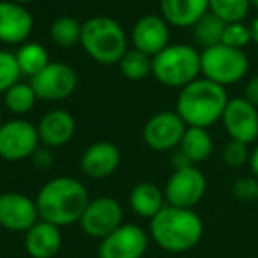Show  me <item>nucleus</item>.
<instances>
[{"mask_svg": "<svg viewBox=\"0 0 258 258\" xmlns=\"http://www.w3.org/2000/svg\"><path fill=\"white\" fill-rule=\"evenodd\" d=\"M89 202V193L82 180L68 175L50 179L36 197L39 218L58 228L78 223Z\"/></svg>", "mask_w": 258, "mask_h": 258, "instance_id": "nucleus-1", "label": "nucleus"}, {"mask_svg": "<svg viewBox=\"0 0 258 258\" xmlns=\"http://www.w3.org/2000/svg\"><path fill=\"white\" fill-rule=\"evenodd\" d=\"M228 101L225 87L207 78H198L180 89L175 111L189 127L209 129L221 120Z\"/></svg>", "mask_w": 258, "mask_h": 258, "instance_id": "nucleus-2", "label": "nucleus"}, {"mask_svg": "<svg viewBox=\"0 0 258 258\" xmlns=\"http://www.w3.org/2000/svg\"><path fill=\"white\" fill-rule=\"evenodd\" d=\"M151 235L161 249L168 253H186L202 240L204 221L193 209L166 204L151 219Z\"/></svg>", "mask_w": 258, "mask_h": 258, "instance_id": "nucleus-3", "label": "nucleus"}, {"mask_svg": "<svg viewBox=\"0 0 258 258\" xmlns=\"http://www.w3.org/2000/svg\"><path fill=\"white\" fill-rule=\"evenodd\" d=\"M127 43L124 27L110 16H94L83 23L80 44L97 64H118L127 51Z\"/></svg>", "mask_w": 258, "mask_h": 258, "instance_id": "nucleus-4", "label": "nucleus"}, {"mask_svg": "<svg viewBox=\"0 0 258 258\" xmlns=\"http://www.w3.org/2000/svg\"><path fill=\"white\" fill-rule=\"evenodd\" d=\"M152 75L168 89H184L200 78V51L189 44H168L152 57Z\"/></svg>", "mask_w": 258, "mask_h": 258, "instance_id": "nucleus-5", "label": "nucleus"}, {"mask_svg": "<svg viewBox=\"0 0 258 258\" xmlns=\"http://www.w3.org/2000/svg\"><path fill=\"white\" fill-rule=\"evenodd\" d=\"M200 68L204 78L226 89V87L239 83L247 75L249 58L244 50H237V48L219 43L202 51Z\"/></svg>", "mask_w": 258, "mask_h": 258, "instance_id": "nucleus-6", "label": "nucleus"}, {"mask_svg": "<svg viewBox=\"0 0 258 258\" xmlns=\"http://www.w3.org/2000/svg\"><path fill=\"white\" fill-rule=\"evenodd\" d=\"M39 145L37 125L25 118H13L0 125V159L11 163L25 161L32 158Z\"/></svg>", "mask_w": 258, "mask_h": 258, "instance_id": "nucleus-7", "label": "nucleus"}, {"mask_svg": "<svg viewBox=\"0 0 258 258\" xmlns=\"http://www.w3.org/2000/svg\"><path fill=\"white\" fill-rule=\"evenodd\" d=\"M205 191H207V179L204 172L197 166H186V168L173 170L163 193L168 205L195 209L205 197Z\"/></svg>", "mask_w": 258, "mask_h": 258, "instance_id": "nucleus-8", "label": "nucleus"}, {"mask_svg": "<svg viewBox=\"0 0 258 258\" xmlns=\"http://www.w3.org/2000/svg\"><path fill=\"white\" fill-rule=\"evenodd\" d=\"M186 122L175 110H163L154 113L144 125V142L156 152H168L179 149L186 133Z\"/></svg>", "mask_w": 258, "mask_h": 258, "instance_id": "nucleus-9", "label": "nucleus"}, {"mask_svg": "<svg viewBox=\"0 0 258 258\" xmlns=\"http://www.w3.org/2000/svg\"><path fill=\"white\" fill-rule=\"evenodd\" d=\"M34 92L41 101H62L78 87V75L66 62H50L41 73L30 78Z\"/></svg>", "mask_w": 258, "mask_h": 258, "instance_id": "nucleus-10", "label": "nucleus"}, {"mask_svg": "<svg viewBox=\"0 0 258 258\" xmlns=\"http://www.w3.org/2000/svg\"><path fill=\"white\" fill-rule=\"evenodd\" d=\"M124 211L118 200L111 197H99L89 202L80 218V226L89 237L104 239L122 225Z\"/></svg>", "mask_w": 258, "mask_h": 258, "instance_id": "nucleus-11", "label": "nucleus"}, {"mask_svg": "<svg viewBox=\"0 0 258 258\" xmlns=\"http://www.w3.org/2000/svg\"><path fill=\"white\" fill-rule=\"evenodd\" d=\"M149 237L144 228L122 223L117 230L101 239L99 258H142L147 251Z\"/></svg>", "mask_w": 258, "mask_h": 258, "instance_id": "nucleus-12", "label": "nucleus"}, {"mask_svg": "<svg viewBox=\"0 0 258 258\" xmlns=\"http://www.w3.org/2000/svg\"><path fill=\"white\" fill-rule=\"evenodd\" d=\"M221 124L230 140L251 145L258 140V108L244 97H232L223 111Z\"/></svg>", "mask_w": 258, "mask_h": 258, "instance_id": "nucleus-13", "label": "nucleus"}, {"mask_svg": "<svg viewBox=\"0 0 258 258\" xmlns=\"http://www.w3.org/2000/svg\"><path fill=\"white\" fill-rule=\"evenodd\" d=\"M36 200L18 191L0 195V226L9 232H27L39 221Z\"/></svg>", "mask_w": 258, "mask_h": 258, "instance_id": "nucleus-14", "label": "nucleus"}, {"mask_svg": "<svg viewBox=\"0 0 258 258\" xmlns=\"http://www.w3.org/2000/svg\"><path fill=\"white\" fill-rule=\"evenodd\" d=\"M34 30V16L27 6L0 0V43L22 46Z\"/></svg>", "mask_w": 258, "mask_h": 258, "instance_id": "nucleus-15", "label": "nucleus"}, {"mask_svg": "<svg viewBox=\"0 0 258 258\" xmlns=\"http://www.w3.org/2000/svg\"><path fill=\"white\" fill-rule=\"evenodd\" d=\"M133 48L154 57L170 44V25L161 15H145L131 29Z\"/></svg>", "mask_w": 258, "mask_h": 258, "instance_id": "nucleus-16", "label": "nucleus"}, {"mask_svg": "<svg viewBox=\"0 0 258 258\" xmlns=\"http://www.w3.org/2000/svg\"><path fill=\"white\" fill-rule=\"evenodd\" d=\"M120 151L111 142H96L80 159V168L90 179H106L117 172L120 165Z\"/></svg>", "mask_w": 258, "mask_h": 258, "instance_id": "nucleus-17", "label": "nucleus"}, {"mask_svg": "<svg viewBox=\"0 0 258 258\" xmlns=\"http://www.w3.org/2000/svg\"><path fill=\"white\" fill-rule=\"evenodd\" d=\"M76 131V120L68 110H51L41 117L37 124V135L44 147L58 149L73 140Z\"/></svg>", "mask_w": 258, "mask_h": 258, "instance_id": "nucleus-18", "label": "nucleus"}, {"mask_svg": "<svg viewBox=\"0 0 258 258\" xmlns=\"http://www.w3.org/2000/svg\"><path fill=\"white\" fill-rule=\"evenodd\" d=\"M60 228L48 221H39L25 232V249L32 258H53L60 251Z\"/></svg>", "mask_w": 258, "mask_h": 258, "instance_id": "nucleus-19", "label": "nucleus"}, {"mask_svg": "<svg viewBox=\"0 0 258 258\" xmlns=\"http://www.w3.org/2000/svg\"><path fill=\"white\" fill-rule=\"evenodd\" d=\"M159 11L170 27L191 29L209 13V0H159Z\"/></svg>", "mask_w": 258, "mask_h": 258, "instance_id": "nucleus-20", "label": "nucleus"}, {"mask_svg": "<svg viewBox=\"0 0 258 258\" xmlns=\"http://www.w3.org/2000/svg\"><path fill=\"white\" fill-rule=\"evenodd\" d=\"M165 205V193L152 182L137 184L129 193V207L140 218L152 219Z\"/></svg>", "mask_w": 258, "mask_h": 258, "instance_id": "nucleus-21", "label": "nucleus"}, {"mask_svg": "<svg viewBox=\"0 0 258 258\" xmlns=\"http://www.w3.org/2000/svg\"><path fill=\"white\" fill-rule=\"evenodd\" d=\"M179 151L191 161V165L197 166L198 163L207 161L214 151V142L207 129L204 127H189L187 125L182 142L179 145Z\"/></svg>", "mask_w": 258, "mask_h": 258, "instance_id": "nucleus-22", "label": "nucleus"}, {"mask_svg": "<svg viewBox=\"0 0 258 258\" xmlns=\"http://www.w3.org/2000/svg\"><path fill=\"white\" fill-rule=\"evenodd\" d=\"M15 55L22 76H29V78H34L37 73H41L50 64V55H48L46 48L39 43H32V41L23 43Z\"/></svg>", "mask_w": 258, "mask_h": 258, "instance_id": "nucleus-23", "label": "nucleus"}, {"mask_svg": "<svg viewBox=\"0 0 258 258\" xmlns=\"http://www.w3.org/2000/svg\"><path fill=\"white\" fill-rule=\"evenodd\" d=\"M83 23L73 16H60L50 25V39L60 48H73L82 41Z\"/></svg>", "mask_w": 258, "mask_h": 258, "instance_id": "nucleus-24", "label": "nucleus"}, {"mask_svg": "<svg viewBox=\"0 0 258 258\" xmlns=\"http://www.w3.org/2000/svg\"><path fill=\"white\" fill-rule=\"evenodd\" d=\"M225 27H226L225 22H221L218 16L209 11L207 15L202 16L191 29H193L195 41H197L200 46H204V50H205V48L216 46V44L221 43Z\"/></svg>", "mask_w": 258, "mask_h": 258, "instance_id": "nucleus-25", "label": "nucleus"}, {"mask_svg": "<svg viewBox=\"0 0 258 258\" xmlns=\"http://www.w3.org/2000/svg\"><path fill=\"white\" fill-rule=\"evenodd\" d=\"M37 103V94L34 92L30 83L18 82L4 94V104L11 113L23 117L34 110Z\"/></svg>", "mask_w": 258, "mask_h": 258, "instance_id": "nucleus-26", "label": "nucleus"}, {"mask_svg": "<svg viewBox=\"0 0 258 258\" xmlns=\"http://www.w3.org/2000/svg\"><path fill=\"white\" fill-rule=\"evenodd\" d=\"M118 69H120V75L127 80L140 82L149 75H152V57L133 48V50L125 51V55L120 58Z\"/></svg>", "mask_w": 258, "mask_h": 258, "instance_id": "nucleus-27", "label": "nucleus"}, {"mask_svg": "<svg viewBox=\"0 0 258 258\" xmlns=\"http://www.w3.org/2000/svg\"><path fill=\"white\" fill-rule=\"evenodd\" d=\"M249 9V0H209V11L225 23L244 22Z\"/></svg>", "mask_w": 258, "mask_h": 258, "instance_id": "nucleus-28", "label": "nucleus"}, {"mask_svg": "<svg viewBox=\"0 0 258 258\" xmlns=\"http://www.w3.org/2000/svg\"><path fill=\"white\" fill-rule=\"evenodd\" d=\"M20 71L16 55L9 50H0V94H6L13 85L20 82Z\"/></svg>", "mask_w": 258, "mask_h": 258, "instance_id": "nucleus-29", "label": "nucleus"}, {"mask_svg": "<svg viewBox=\"0 0 258 258\" xmlns=\"http://www.w3.org/2000/svg\"><path fill=\"white\" fill-rule=\"evenodd\" d=\"M221 43L226 44V46L237 48V50H244L247 44L253 43V37H251V27L246 25L244 22L226 23Z\"/></svg>", "mask_w": 258, "mask_h": 258, "instance_id": "nucleus-30", "label": "nucleus"}, {"mask_svg": "<svg viewBox=\"0 0 258 258\" xmlns=\"http://www.w3.org/2000/svg\"><path fill=\"white\" fill-rule=\"evenodd\" d=\"M249 145L242 144V142L230 140L228 144L223 149V163H225L228 168H240L246 163H249Z\"/></svg>", "mask_w": 258, "mask_h": 258, "instance_id": "nucleus-31", "label": "nucleus"}, {"mask_svg": "<svg viewBox=\"0 0 258 258\" xmlns=\"http://www.w3.org/2000/svg\"><path fill=\"white\" fill-rule=\"evenodd\" d=\"M232 193L242 202H258V179L253 175H244L233 182Z\"/></svg>", "mask_w": 258, "mask_h": 258, "instance_id": "nucleus-32", "label": "nucleus"}, {"mask_svg": "<svg viewBox=\"0 0 258 258\" xmlns=\"http://www.w3.org/2000/svg\"><path fill=\"white\" fill-rule=\"evenodd\" d=\"M30 161H32V165L36 166V168L39 170H50L51 165L55 163V156L51 154V149L50 147H39L36 152L32 154V158H30Z\"/></svg>", "mask_w": 258, "mask_h": 258, "instance_id": "nucleus-33", "label": "nucleus"}, {"mask_svg": "<svg viewBox=\"0 0 258 258\" xmlns=\"http://www.w3.org/2000/svg\"><path fill=\"white\" fill-rule=\"evenodd\" d=\"M244 99L258 108V75L249 78L244 85Z\"/></svg>", "mask_w": 258, "mask_h": 258, "instance_id": "nucleus-34", "label": "nucleus"}, {"mask_svg": "<svg viewBox=\"0 0 258 258\" xmlns=\"http://www.w3.org/2000/svg\"><path fill=\"white\" fill-rule=\"evenodd\" d=\"M249 168H251V173H253V177H256L258 179V144L254 145V149L251 151L249 154Z\"/></svg>", "mask_w": 258, "mask_h": 258, "instance_id": "nucleus-35", "label": "nucleus"}, {"mask_svg": "<svg viewBox=\"0 0 258 258\" xmlns=\"http://www.w3.org/2000/svg\"><path fill=\"white\" fill-rule=\"evenodd\" d=\"M251 37H253V43L258 46V16L253 20V23H251Z\"/></svg>", "mask_w": 258, "mask_h": 258, "instance_id": "nucleus-36", "label": "nucleus"}, {"mask_svg": "<svg viewBox=\"0 0 258 258\" xmlns=\"http://www.w3.org/2000/svg\"><path fill=\"white\" fill-rule=\"evenodd\" d=\"M11 2H16V4H22V6H29V4L37 2V0H11Z\"/></svg>", "mask_w": 258, "mask_h": 258, "instance_id": "nucleus-37", "label": "nucleus"}, {"mask_svg": "<svg viewBox=\"0 0 258 258\" xmlns=\"http://www.w3.org/2000/svg\"><path fill=\"white\" fill-rule=\"evenodd\" d=\"M249 4H251V8L258 9V0H249Z\"/></svg>", "mask_w": 258, "mask_h": 258, "instance_id": "nucleus-38", "label": "nucleus"}, {"mask_svg": "<svg viewBox=\"0 0 258 258\" xmlns=\"http://www.w3.org/2000/svg\"><path fill=\"white\" fill-rule=\"evenodd\" d=\"M0 125H2V108H0Z\"/></svg>", "mask_w": 258, "mask_h": 258, "instance_id": "nucleus-39", "label": "nucleus"}]
</instances>
